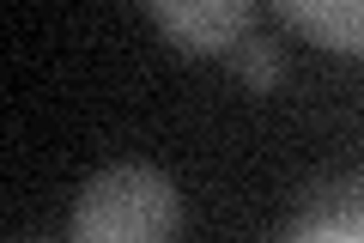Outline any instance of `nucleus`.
Listing matches in <instances>:
<instances>
[{
	"label": "nucleus",
	"mask_w": 364,
	"mask_h": 243,
	"mask_svg": "<svg viewBox=\"0 0 364 243\" xmlns=\"http://www.w3.org/2000/svg\"><path fill=\"white\" fill-rule=\"evenodd\" d=\"M67 231L73 243H164L182 231L176 182L152 165H109L79 189Z\"/></svg>",
	"instance_id": "obj_1"
},
{
	"label": "nucleus",
	"mask_w": 364,
	"mask_h": 243,
	"mask_svg": "<svg viewBox=\"0 0 364 243\" xmlns=\"http://www.w3.org/2000/svg\"><path fill=\"white\" fill-rule=\"evenodd\" d=\"M237 67H243L249 86H273L279 79V55H273V43H237Z\"/></svg>",
	"instance_id": "obj_4"
},
{
	"label": "nucleus",
	"mask_w": 364,
	"mask_h": 243,
	"mask_svg": "<svg viewBox=\"0 0 364 243\" xmlns=\"http://www.w3.org/2000/svg\"><path fill=\"white\" fill-rule=\"evenodd\" d=\"M286 25L334 55H364V0H273Z\"/></svg>",
	"instance_id": "obj_3"
},
{
	"label": "nucleus",
	"mask_w": 364,
	"mask_h": 243,
	"mask_svg": "<svg viewBox=\"0 0 364 243\" xmlns=\"http://www.w3.org/2000/svg\"><path fill=\"white\" fill-rule=\"evenodd\" d=\"M146 13L182 55H231L249 37L255 0H146Z\"/></svg>",
	"instance_id": "obj_2"
}]
</instances>
